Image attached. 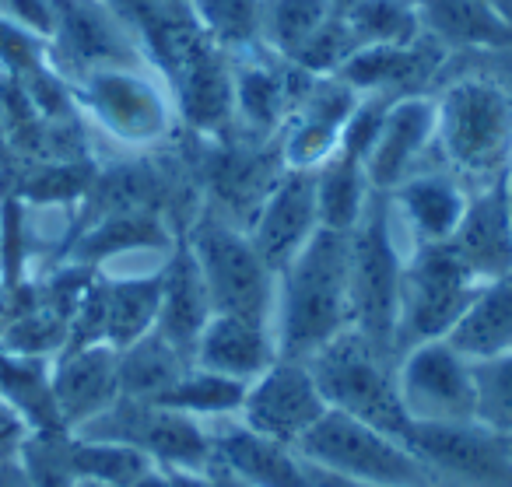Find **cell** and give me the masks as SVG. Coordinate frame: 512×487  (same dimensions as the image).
Listing matches in <instances>:
<instances>
[{
	"mask_svg": "<svg viewBox=\"0 0 512 487\" xmlns=\"http://www.w3.org/2000/svg\"><path fill=\"white\" fill-rule=\"evenodd\" d=\"M481 284L484 281L470 274L467 263L446 242L411 249L404 260V274H400L393 354L400 358L404 351L428 344V340H446Z\"/></svg>",
	"mask_w": 512,
	"mask_h": 487,
	"instance_id": "obj_7",
	"label": "cell"
},
{
	"mask_svg": "<svg viewBox=\"0 0 512 487\" xmlns=\"http://www.w3.org/2000/svg\"><path fill=\"white\" fill-rule=\"evenodd\" d=\"M43 64H50V43L0 15V71L18 81Z\"/></svg>",
	"mask_w": 512,
	"mask_h": 487,
	"instance_id": "obj_38",
	"label": "cell"
},
{
	"mask_svg": "<svg viewBox=\"0 0 512 487\" xmlns=\"http://www.w3.org/2000/svg\"><path fill=\"white\" fill-rule=\"evenodd\" d=\"M477 281H491L512 270V218L505 204V176L474 186L460 225L446 242Z\"/></svg>",
	"mask_w": 512,
	"mask_h": 487,
	"instance_id": "obj_20",
	"label": "cell"
},
{
	"mask_svg": "<svg viewBox=\"0 0 512 487\" xmlns=\"http://www.w3.org/2000/svg\"><path fill=\"white\" fill-rule=\"evenodd\" d=\"M439 64V46L432 36L414 39L411 46H365L341 67V78L358 95H418L414 88L425 85Z\"/></svg>",
	"mask_w": 512,
	"mask_h": 487,
	"instance_id": "obj_22",
	"label": "cell"
},
{
	"mask_svg": "<svg viewBox=\"0 0 512 487\" xmlns=\"http://www.w3.org/2000/svg\"><path fill=\"white\" fill-rule=\"evenodd\" d=\"M320 232V207H316V172L285 169L246 225L249 242L260 260L281 274Z\"/></svg>",
	"mask_w": 512,
	"mask_h": 487,
	"instance_id": "obj_14",
	"label": "cell"
},
{
	"mask_svg": "<svg viewBox=\"0 0 512 487\" xmlns=\"http://www.w3.org/2000/svg\"><path fill=\"white\" fill-rule=\"evenodd\" d=\"M29 435L32 428L22 421V414L11 403L0 400V459H18V452H22Z\"/></svg>",
	"mask_w": 512,
	"mask_h": 487,
	"instance_id": "obj_40",
	"label": "cell"
},
{
	"mask_svg": "<svg viewBox=\"0 0 512 487\" xmlns=\"http://www.w3.org/2000/svg\"><path fill=\"white\" fill-rule=\"evenodd\" d=\"M211 316L214 312L207 302L204 281L197 274V263H193L190 249L179 246L162 263V305H158L155 333L193 361V344Z\"/></svg>",
	"mask_w": 512,
	"mask_h": 487,
	"instance_id": "obj_25",
	"label": "cell"
},
{
	"mask_svg": "<svg viewBox=\"0 0 512 487\" xmlns=\"http://www.w3.org/2000/svg\"><path fill=\"white\" fill-rule=\"evenodd\" d=\"M130 487H172V473L162 470V466H148Z\"/></svg>",
	"mask_w": 512,
	"mask_h": 487,
	"instance_id": "obj_43",
	"label": "cell"
},
{
	"mask_svg": "<svg viewBox=\"0 0 512 487\" xmlns=\"http://www.w3.org/2000/svg\"><path fill=\"white\" fill-rule=\"evenodd\" d=\"M327 410L330 407L306 361L278 358L264 375H256L246 386L239 421L256 435L299 452V442Z\"/></svg>",
	"mask_w": 512,
	"mask_h": 487,
	"instance_id": "obj_12",
	"label": "cell"
},
{
	"mask_svg": "<svg viewBox=\"0 0 512 487\" xmlns=\"http://www.w3.org/2000/svg\"><path fill=\"white\" fill-rule=\"evenodd\" d=\"M176 106L200 130H221L232 123V71L218 60L214 43L179 46Z\"/></svg>",
	"mask_w": 512,
	"mask_h": 487,
	"instance_id": "obj_24",
	"label": "cell"
},
{
	"mask_svg": "<svg viewBox=\"0 0 512 487\" xmlns=\"http://www.w3.org/2000/svg\"><path fill=\"white\" fill-rule=\"evenodd\" d=\"M435 151V95H400L390 102L383 127L365 155V179L372 193H393L407 176L428 169Z\"/></svg>",
	"mask_w": 512,
	"mask_h": 487,
	"instance_id": "obj_15",
	"label": "cell"
},
{
	"mask_svg": "<svg viewBox=\"0 0 512 487\" xmlns=\"http://www.w3.org/2000/svg\"><path fill=\"white\" fill-rule=\"evenodd\" d=\"M351 4H355V0H334V8H337V11H344V8H351Z\"/></svg>",
	"mask_w": 512,
	"mask_h": 487,
	"instance_id": "obj_46",
	"label": "cell"
},
{
	"mask_svg": "<svg viewBox=\"0 0 512 487\" xmlns=\"http://www.w3.org/2000/svg\"><path fill=\"white\" fill-rule=\"evenodd\" d=\"M137 46L127 25L102 0H57V29L50 36V67L64 78H85L102 67H137Z\"/></svg>",
	"mask_w": 512,
	"mask_h": 487,
	"instance_id": "obj_13",
	"label": "cell"
},
{
	"mask_svg": "<svg viewBox=\"0 0 512 487\" xmlns=\"http://www.w3.org/2000/svg\"><path fill=\"white\" fill-rule=\"evenodd\" d=\"M372 200V186L365 179V165L358 158L337 151L330 162L316 169V207H320V228L348 235L362 221Z\"/></svg>",
	"mask_w": 512,
	"mask_h": 487,
	"instance_id": "obj_29",
	"label": "cell"
},
{
	"mask_svg": "<svg viewBox=\"0 0 512 487\" xmlns=\"http://www.w3.org/2000/svg\"><path fill=\"white\" fill-rule=\"evenodd\" d=\"M0 487H36L18 459H0Z\"/></svg>",
	"mask_w": 512,
	"mask_h": 487,
	"instance_id": "obj_41",
	"label": "cell"
},
{
	"mask_svg": "<svg viewBox=\"0 0 512 487\" xmlns=\"http://www.w3.org/2000/svg\"><path fill=\"white\" fill-rule=\"evenodd\" d=\"M71 466L78 480L106 487H130L151 463L134 445L113 442V438H85L71 435Z\"/></svg>",
	"mask_w": 512,
	"mask_h": 487,
	"instance_id": "obj_34",
	"label": "cell"
},
{
	"mask_svg": "<svg viewBox=\"0 0 512 487\" xmlns=\"http://www.w3.org/2000/svg\"><path fill=\"white\" fill-rule=\"evenodd\" d=\"M505 445H509V452H512V435H509V438H505Z\"/></svg>",
	"mask_w": 512,
	"mask_h": 487,
	"instance_id": "obj_47",
	"label": "cell"
},
{
	"mask_svg": "<svg viewBox=\"0 0 512 487\" xmlns=\"http://www.w3.org/2000/svg\"><path fill=\"white\" fill-rule=\"evenodd\" d=\"M299 456L313 470L369 487H442L404 438L379 431L348 414L327 410L299 442Z\"/></svg>",
	"mask_w": 512,
	"mask_h": 487,
	"instance_id": "obj_5",
	"label": "cell"
},
{
	"mask_svg": "<svg viewBox=\"0 0 512 487\" xmlns=\"http://www.w3.org/2000/svg\"><path fill=\"white\" fill-rule=\"evenodd\" d=\"M193 18L214 46L246 50L260 43V0H193Z\"/></svg>",
	"mask_w": 512,
	"mask_h": 487,
	"instance_id": "obj_36",
	"label": "cell"
},
{
	"mask_svg": "<svg viewBox=\"0 0 512 487\" xmlns=\"http://www.w3.org/2000/svg\"><path fill=\"white\" fill-rule=\"evenodd\" d=\"M397 389L411 424H470L477 414L474 361L449 340H428L400 354Z\"/></svg>",
	"mask_w": 512,
	"mask_h": 487,
	"instance_id": "obj_10",
	"label": "cell"
},
{
	"mask_svg": "<svg viewBox=\"0 0 512 487\" xmlns=\"http://www.w3.org/2000/svg\"><path fill=\"white\" fill-rule=\"evenodd\" d=\"M193 361L179 347H172L155 330L137 344L120 351V396L130 400H155L162 396Z\"/></svg>",
	"mask_w": 512,
	"mask_h": 487,
	"instance_id": "obj_30",
	"label": "cell"
},
{
	"mask_svg": "<svg viewBox=\"0 0 512 487\" xmlns=\"http://www.w3.org/2000/svg\"><path fill=\"white\" fill-rule=\"evenodd\" d=\"M162 228L155 225V218H144L137 211H116L113 218H106L102 225H95L85 239L78 242L81 260L109 263L120 256L148 253V249L162 246Z\"/></svg>",
	"mask_w": 512,
	"mask_h": 487,
	"instance_id": "obj_35",
	"label": "cell"
},
{
	"mask_svg": "<svg viewBox=\"0 0 512 487\" xmlns=\"http://www.w3.org/2000/svg\"><path fill=\"white\" fill-rule=\"evenodd\" d=\"M186 249L197 263L211 312L271 323L278 274L260 260L246 228L221 211H204L193 225Z\"/></svg>",
	"mask_w": 512,
	"mask_h": 487,
	"instance_id": "obj_6",
	"label": "cell"
},
{
	"mask_svg": "<svg viewBox=\"0 0 512 487\" xmlns=\"http://www.w3.org/2000/svg\"><path fill=\"white\" fill-rule=\"evenodd\" d=\"M467 197V183L456 179L439 162L407 176L397 190L386 193L393 225H397L400 239L407 242V249L442 246L453 239L456 225L467 211Z\"/></svg>",
	"mask_w": 512,
	"mask_h": 487,
	"instance_id": "obj_17",
	"label": "cell"
},
{
	"mask_svg": "<svg viewBox=\"0 0 512 487\" xmlns=\"http://www.w3.org/2000/svg\"><path fill=\"white\" fill-rule=\"evenodd\" d=\"M348 25L358 50L365 46H411L421 39V18L414 0H355L351 8L337 11Z\"/></svg>",
	"mask_w": 512,
	"mask_h": 487,
	"instance_id": "obj_33",
	"label": "cell"
},
{
	"mask_svg": "<svg viewBox=\"0 0 512 487\" xmlns=\"http://www.w3.org/2000/svg\"><path fill=\"white\" fill-rule=\"evenodd\" d=\"M50 386L64 431L85 428L120 400V351L102 340L67 344L50 365Z\"/></svg>",
	"mask_w": 512,
	"mask_h": 487,
	"instance_id": "obj_18",
	"label": "cell"
},
{
	"mask_svg": "<svg viewBox=\"0 0 512 487\" xmlns=\"http://www.w3.org/2000/svg\"><path fill=\"white\" fill-rule=\"evenodd\" d=\"M323 400L337 414H348L379 431L407 438L411 421L397 389V358L379 351L358 330H344L327 347L306 358Z\"/></svg>",
	"mask_w": 512,
	"mask_h": 487,
	"instance_id": "obj_4",
	"label": "cell"
},
{
	"mask_svg": "<svg viewBox=\"0 0 512 487\" xmlns=\"http://www.w3.org/2000/svg\"><path fill=\"white\" fill-rule=\"evenodd\" d=\"M0 15L50 43L57 29V0H0Z\"/></svg>",
	"mask_w": 512,
	"mask_h": 487,
	"instance_id": "obj_39",
	"label": "cell"
},
{
	"mask_svg": "<svg viewBox=\"0 0 512 487\" xmlns=\"http://www.w3.org/2000/svg\"><path fill=\"white\" fill-rule=\"evenodd\" d=\"M246 386L249 382L225 379V375H214L190 365L162 396H155V403L183 410V414L211 424V421H225V417H239L242 400H246Z\"/></svg>",
	"mask_w": 512,
	"mask_h": 487,
	"instance_id": "obj_32",
	"label": "cell"
},
{
	"mask_svg": "<svg viewBox=\"0 0 512 487\" xmlns=\"http://www.w3.org/2000/svg\"><path fill=\"white\" fill-rule=\"evenodd\" d=\"M442 487H512V452L502 435L470 424H411L404 438Z\"/></svg>",
	"mask_w": 512,
	"mask_h": 487,
	"instance_id": "obj_11",
	"label": "cell"
},
{
	"mask_svg": "<svg viewBox=\"0 0 512 487\" xmlns=\"http://www.w3.org/2000/svg\"><path fill=\"white\" fill-rule=\"evenodd\" d=\"M505 204H509V218H512V162L505 169Z\"/></svg>",
	"mask_w": 512,
	"mask_h": 487,
	"instance_id": "obj_45",
	"label": "cell"
},
{
	"mask_svg": "<svg viewBox=\"0 0 512 487\" xmlns=\"http://www.w3.org/2000/svg\"><path fill=\"white\" fill-rule=\"evenodd\" d=\"M214 466L239 487H313L306 459L295 449L256 435L239 417L211 421Z\"/></svg>",
	"mask_w": 512,
	"mask_h": 487,
	"instance_id": "obj_19",
	"label": "cell"
},
{
	"mask_svg": "<svg viewBox=\"0 0 512 487\" xmlns=\"http://www.w3.org/2000/svg\"><path fill=\"white\" fill-rule=\"evenodd\" d=\"M0 232H4V228H0Z\"/></svg>",
	"mask_w": 512,
	"mask_h": 487,
	"instance_id": "obj_48",
	"label": "cell"
},
{
	"mask_svg": "<svg viewBox=\"0 0 512 487\" xmlns=\"http://www.w3.org/2000/svg\"><path fill=\"white\" fill-rule=\"evenodd\" d=\"M302 95L306 92H295L285 67L271 60H239L232 71V123L256 137H271L288 123Z\"/></svg>",
	"mask_w": 512,
	"mask_h": 487,
	"instance_id": "obj_23",
	"label": "cell"
},
{
	"mask_svg": "<svg viewBox=\"0 0 512 487\" xmlns=\"http://www.w3.org/2000/svg\"><path fill=\"white\" fill-rule=\"evenodd\" d=\"M85 438H113V442L134 445L137 452L151 459L162 470H186V473H211L214 445L211 428L183 410L162 407L155 400H130L120 396L109 410L71 431Z\"/></svg>",
	"mask_w": 512,
	"mask_h": 487,
	"instance_id": "obj_8",
	"label": "cell"
},
{
	"mask_svg": "<svg viewBox=\"0 0 512 487\" xmlns=\"http://www.w3.org/2000/svg\"><path fill=\"white\" fill-rule=\"evenodd\" d=\"M306 466H309V463H306ZM309 477H313V487H369V484H355V480L334 477V473L313 470V466H309Z\"/></svg>",
	"mask_w": 512,
	"mask_h": 487,
	"instance_id": "obj_44",
	"label": "cell"
},
{
	"mask_svg": "<svg viewBox=\"0 0 512 487\" xmlns=\"http://www.w3.org/2000/svg\"><path fill=\"white\" fill-rule=\"evenodd\" d=\"M446 340L467 361H491L512 354V270L477 288L474 302L467 305Z\"/></svg>",
	"mask_w": 512,
	"mask_h": 487,
	"instance_id": "obj_26",
	"label": "cell"
},
{
	"mask_svg": "<svg viewBox=\"0 0 512 487\" xmlns=\"http://www.w3.org/2000/svg\"><path fill=\"white\" fill-rule=\"evenodd\" d=\"M274 361H278V340H274V326L264 319L214 312L193 344V365L239 382H253Z\"/></svg>",
	"mask_w": 512,
	"mask_h": 487,
	"instance_id": "obj_21",
	"label": "cell"
},
{
	"mask_svg": "<svg viewBox=\"0 0 512 487\" xmlns=\"http://www.w3.org/2000/svg\"><path fill=\"white\" fill-rule=\"evenodd\" d=\"M362 95L341 78H313L299 106L292 109L288 123L281 127V165L285 169L316 172L323 162L337 155L348 116L355 113Z\"/></svg>",
	"mask_w": 512,
	"mask_h": 487,
	"instance_id": "obj_16",
	"label": "cell"
},
{
	"mask_svg": "<svg viewBox=\"0 0 512 487\" xmlns=\"http://www.w3.org/2000/svg\"><path fill=\"white\" fill-rule=\"evenodd\" d=\"M421 32L439 43L460 46H505L512 43V25L484 0H414Z\"/></svg>",
	"mask_w": 512,
	"mask_h": 487,
	"instance_id": "obj_27",
	"label": "cell"
},
{
	"mask_svg": "<svg viewBox=\"0 0 512 487\" xmlns=\"http://www.w3.org/2000/svg\"><path fill=\"white\" fill-rule=\"evenodd\" d=\"M78 95L92 120L113 141L127 148H144L169 134L172 95L144 64L102 67L78 78Z\"/></svg>",
	"mask_w": 512,
	"mask_h": 487,
	"instance_id": "obj_9",
	"label": "cell"
},
{
	"mask_svg": "<svg viewBox=\"0 0 512 487\" xmlns=\"http://www.w3.org/2000/svg\"><path fill=\"white\" fill-rule=\"evenodd\" d=\"M435 151L467 190L502 179L512 162V95L488 78L442 88L435 95Z\"/></svg>",
	"mask_w": 512,
	"mask_h": 487,
	"instance_id": "obj_2",
	"label": "cell"
},
{
	"mask_svg": "<svg viewBox=\"0 0 512 487\" xmlns=\"http://www.w3.org/2000/svg\"><path fill=\"white\" fill-rule=\"evenodd\" d=\"M172 487H218L214 473H186V470H169Z\"/></svg>",
	"mask_w": 512,
	"mask_h": 487,
	"instance_id": "obj_42",
	"label": "cell"
},
{
	"mask_svg": "<svg viewBox=\"0 0 512 487\" xmlns=\"http://www.w3.org/2000/svg\"><path fill=\"white\" fill-rule=\"evenodd\" d=\"M407 253L411 249L393 225L386 193H372L362 221L348 232L351 330H358L369 344H376L386 354H393L400 274H404Z\"/></svg>",
	"mask_w": 512,
	"mask_h": 487,
	"instance_id": "obj_3",
	"label": "cell"
},
{
	"mask_svg": "<svg viewBox=\"0 0 512 487\" xmlns=\"http://www.w3.org/2000/svg\"><path fill=\"white\" fill-rule=\"evenodd\" d=\"M474 393L477 414L474 421L491 435H512V354L491 361H474Z\"/></svg>",
	"mask_w": 512,
	"mask_h": 487,
	"instance_id": "obj_37",
	"label": "cell"
},
{
	"mask_svg": "<svg viewBox=\"0 0 512 487\" xmlns=\"http://www.w3.org/2000/svg\"><path fill=\"white\" fill-rule=\"evenodd\" d=\"M50 365L53 361L46 358H22V354L0 351V400L11 403L32 431H64L57 403H53Z\"/></svg>",
	"mask_w": 512,
	"mask_h": 487,
	"instance_id": "obj_28",
	"label": "cell"
},
{
	"mask_svg": "<svg viewBox=\"0 0 512 487\" xmlns=\"http://www.w3.org/2000/svg\"><path fill=\"white\" fill-rule=\"evenodd\" d=\"M334 15V0H260V46L292 60Z\"/></svg>",
	"mask_w": 512,
	"mask_h": 487,
	"instance_id": "obj_31",
	"label": "cell"
},
{
	"mask_svg": "<svg viewBox=\"0 0 512 487\" xmlns=\"http://www.w3.org/2000/svg\"><path fill=\"white\" fill-rule=\"evenodd\" d=\"M274 340L278 358L306 361L351 330L348 235L320 228L274 284Z\"/></svg>",
	"mask_w": 512,
	"mask_h": 487,
	"instance_id": "obj_1",
	"label": "cell"
}]
</instances>
